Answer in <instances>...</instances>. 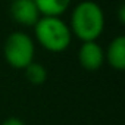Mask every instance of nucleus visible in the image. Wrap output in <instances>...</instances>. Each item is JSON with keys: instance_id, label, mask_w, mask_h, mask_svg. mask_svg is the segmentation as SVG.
<instances>
[{"instance_id": "nucleus-1", "label": "nucleus", "mask_w": 125, "mask_h": 125, "mask_svg": "<svg viewBox=\"0 0 125 125\" xmlns=\"http://www.w3.org/2000/svg\"><path fill=\"white\" fill-rule=\"evenodd\" d=\"M68 25L72 35L83 43L96 41L104 30V12L97 2L83 0L74 6Z\"/></svg>"}, {"instance_id": "nucleus-2", "label": "nucleus", "mask_w": 125, "mask_h": 125, "mask_svg": "<svg viewBox=\"0 0 125 125\" xmlns=\"http://www.w3.org/2000/svg\"><path fill=\"white\" fill-rule=\"evenodd\" d=\"M34 37L43 49L52 53L65 52L72 43L69 25L60 16H41L34 25Z\"/></svg>"}, {"instance_id": "nucleus-3", "label": "nucleus", "mask_w": 125, "mask_h": 125, "mask_svg": "<svg viewBox=\"0 0 125 125\" xmlns=\"http://www.w3.org/2000/svg\"><path fill=\"white\" fill-rule=\"evenodd\" d=\"M3 56L8 65L15 69H25L30 63L34 62L35 44L34 40L24 31L12 32L3 46Z\"/></svg>"}, {"instance_id": "nucleus-4", "label": "nucleus", "mask_w": 125, "mask_h": 125, "mask_svg": "<svg viewBox=\"0 0 125 125\" xmlns=\"http://www.w3.org/2000/svg\"><path fill=\"white\" fill-rule=\"evenodd\" d=\"M78 62L85 71H97L104 63V49L97 41H85L78 50Z\"/></svg>"}, {"instance_id": "nucleus-5", "label": "nucleus", "mask_w": 125, "mask_h": 125, "mask_svg": "<svg viewBox=\"0 0 125 125\" xmlns=\"http://www.w3.org/2000/svg\"><path fill=\"white\" fill-rule=\"evenodd\" d=\"M9 10L12 19L24 27H34L37 21L41 18L32 0H12Z\"/></svg>"}, {"instance_id": "nucleus-6", "label": "nucleus", "mask_w": 125, "mask_h": 125, "mask_svg": "<svg viewBox=\"0 0 125 125\" xmlns=\"http://www.w3.org/2000/svg\"><path fill=\"white\" fill-rule=\"evenodd\" d=\"M104 60L116 71L125 69V37L124 35H118L109 43L107 49L104 50Z\"/></svg>"}, {"instance_id": "nucleus-7", "label": "nucleus", "mask_w": 125, "mask_h": 125, "mask_svg": "<svg viewBox=\"0 0 125 125\" xmlns=\"http://www.w3.org/2000/svg\"><path fill=\"white\" fill-rule=\"evenodd\" d=\"M41 16H62L72 0H32Z\"/></svg>"}, {"instance_id": "nucleus-8", "label": "nucleus", "mask_w": 125, "mask_h": 125, "mask_svg": "<svg viewBox=\"0 0 125 125\" xmlns=\"http://www.w3.org/2000/svg\"><path fill=\"white\" fill-rule=\"evenodd\" d=\"M24 72H25V78L31 84H34V85H40V84H43L47 80V71H46V68L41 63H37V62L30 63L24 69Z\"/></svg>"}, {"instance_id": "nucleus-9", "label": "nucleus", "mask_w": 125, "mask_h": 125, "mask_svg": "<svg viewBox=\"0 0 125 125\" xmlns=\"http://www.w3.org/2000/svg\"><path fill=\"white\" fill-rule=\"evenodd\" d=\"M2 125H25V124H24V121L19 119V118H8V119L3 121Z\"/></svg>"}]
</instances>
